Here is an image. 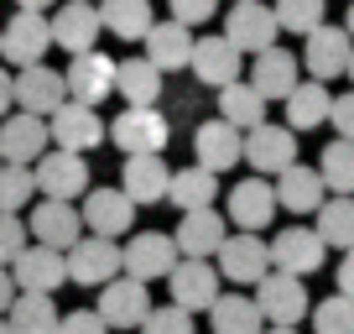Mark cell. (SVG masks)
<instances>
[{
	"label": "cell",
	"mask_w": 354,
	"mask_h": 334,
	"mask_svg": "<svg viewBox=\"0 0 354 334\" xmlns=\"http://www.w3.org/2000/svg\"><path fill=\"white\" fill-rule=\"evenodd\" d=\"M32 173H37V193H42V199L73 204V199H84V193H88V162L78 152H57V146H53Z\"/></svg>",
	"instance_id": "13"
},
{
	"label": "cell",
	"mask_w": 354,
	"mask_h": 334,
	"mask_svg": "<svg viewBox=\"0 0 354 334\" xmlns=\"http://www.w3.org/2000/svg\"><path fill=\"white\" fill-rule=\"evenodd\" d=\"M100 21L120 42H146L156 16H151V0H100Z\"/></svg>",
	"instance_id": "33"
},
{
	"label": "cell",
	"mask_w": 354,
	"mask_h": 334,
	"mask_svg": "<svg viewBox=\"0 0 354 334\" xmlns=\"http://www.w3.org/2000/svg\"><path fill=\"white\" fill-rule=\"evenodd\" d=\"M26 235L32 230H26L21 214H0V267H11V261L26 251Z\"/></svg>",
	"instance_id": "43"
},
{
	"label": "cell",
	"mask_w": 354,
	"mask_h": 334,
	"mask_svg": "<svg viewBox=\"0 0 354 334\" xmlns=\"http://www.w3.org/2000/svg\"><path fill=\"white\" fill-rule=\"evenodd\" d=\"M47 21H53V47H63L68 58H84V53L100 47L104 21H100V6H88V0H68Z\"/></svg>",
	"instance_id": "10"
},
{
	"label": "cell",
	"mask_w": 354,
	"mask_h": 334,
	"mask_svg": "<svg viewBox=\"0 0 354 334\" xmlns=\"http://www.w3.org/2000/svg\"><path fill=\"white\" fill-rule=\"evenodd\" d=\"M78 214H84V230L104 235V240H120L136 225V204L125 199V188H88L84 204H78Z\"/></svg>",
	"instance_id": "21"
},
{
	"label": "cell",
	"mask_w": 354,
	"mask_h": 334,
	"mask_svg": "<svg viewBox=\"0 0 354 334\" xmlns=\"http://www.w3.org/2000/svg\"><path fill=\"white\" fill-rule=\"evenodd\" d=\"M177 261H183V251H177V240H172V235H162V230H141V235H131V240L120 245V272H125V277H136V282L172 277Z\"/></svg>",
	"instance_id": "4"
},
{
	"label": "cell",
	"mask_w": 354,
	"mask_h": 334,
	"mask_svg": "<svg viewBox=\"0 0 354 334\" xmlns=\"http://www.w3.org/2000/svg\"><path fill=\"white\" fill-rule=\"evenodd\" d=\"M344 78H349V84H354V53H349V73H344Z\"/></svg>",
	"instance_id": "52"
},
{
	"label": "cell",
	"mask_w": 354,
	"mask_h": 334,
	"mask_svg": "<svg viewBox=\"0 0 354 334\" xmlns=\"http://www.w3.org/2000/svg\"><path fill=\"white\" fill-rule=\"evenodd\" d=\"M209 324H214V334H261L266 329L255 298H245V292H219V303L209 308Z\"/></svg>",
	"instance_id": "36"
},
{
	"label": "cell",
	"mask_w": 354,
	"mask_h": 334,
	"mask_svg": "<svg viewBox=\"0 0 354 334\" xmlns=\"http://www.w3.org/2000/svg\"><path fill=\"white\" fill-rule=\"evenodd\" d=\"M167 292H172V303L183 313H209L214 303H219V267H214V261L183 256L177 272L167 277Z\"/></svg>",
	"instance_id": "12"
},
{
	"label": "cell",
	"mask_w": 354,
	"mask_h": 334,
	"mask_svg": "<svg viewBox=\"0 0 354 334\" xmlns=\"http://www.w3.org/2000/svg\"><path fill=\"white\" fill-rule=\"evenodd\" d=\"M167 136L172 131H167V115L156 110V105L151 110H131V105H125V110L110 121V141L120 146L125 157H162Z\"/></svg>",
	"instance_id": "7"
},
{
	"label": "cell",
	"mask_w": 354,
	"mask_h": 334,
	"mask_svg": "<svg viewBox=\"0 0 354 334\" xmlns=\"http://www.w3.org/2000/svg\"><path fill=\"white\" fill-rule=\"evenodd\" d=\"M313 329L318 334H354V298L333 292V298L313 303Z\"/></svg>",
	"instance_id": "41"
},
{
	"label": "cell",
	"mask_w": 354,
	"mask_h": 334,
	"mask_svg": "<svg viewBox=\"0 0 354 334\" xmlns=\"http://www.w3.org/2000/svg\"><path fill=\"white\" fill-rule=\"evenodd\" d=\"M0 334H11V324H6V319H0Z\"/></svg>",
	"instance_id": "54"
},
{
	"label": "cell",
	"mask_w": 354,
	"mask_h": 334,
	"mask_svg": "<svg viewBox=\"0 0 354 334\" xmlns=\"http://www.w3.org/2000/svg\"><path fill=\"white\" fill-rule=\"evenodd\" d=\"M277 37H281L277 11H271V6H261V0H240V6H230V16H224V42H230L240 58H245V53H250V58L271 53V47H277Z\"/></svg>",
	"instance_id": "1"
},
{
	"label": "cell",
	"mask_w": 354,
	"mask_h": 334,
	"mask_svg": "<svg viewBox=\"0 0 354 334\" xmlns=\"http://www.w3.org/2000/svg\"><path fill=\"white\" fill-rule=\"evenodd\" d=\"M167 6H172V21H183V26H203L219 11V0H167Z\"/></svg>",
	"instance_id": "44"
},
{
	"label": "cell",
	"mask_w": 354,
	"mask_h": 334,
	"mask_svg": "<svg viewBox=\"0 0 354 334\" xmlns=\"http://www.w3.org/2000/svg\"><path fill=\"white\" fill-rule=\"evenodd\" d=\"M47 47H53V21H47L42 11H16L11 21L0 26V58L16 63V73H21V68H37L47 58Z\"/></svg>",
	"instance_id": "6"
},
{
	"label": "cell",
	"mask_w": 354,
	"mask_h": 334,
	"mask_svg": "<svg viewBox=\"0 0 354 334\" xmlns=\"http://www.w3.org/2000/svg\"><path fill=\"white\" fill-rule=\"evenodd\" d=\"M172 240H177V251H183V256L209 261V256H219V245L230 240V220H224V214H214V209L183 214V220H177V230H172Z\"/></svg>",
	"instance_id": "24"
},
{
	"label": "cell",
	"mask_w": 354,
	"mask_h": 334,
	"mask_svg": "<svg viewBox=\"0 0 354 334\" xmlns=\"http://www.w3.org/2000/svg\"><path fill=\"white\" fill-rule=\"evenodd\" d=\"M214 267H219V277H230L234 288H261L266 277H271V245L261 240V235H245V230H230V240L219 245V261H214Z\"/></svg>",
	"instance_id": "3"
},
{
	"label": "cell",
	"mask_w": 354,
	"mask_h": 334,
	"mask_svg": "<svg viewBox=\"0 0 354 334\" xmlns=\"http://www.w3.org/2000/svg\"><path fill=\"white\" fill-rule=\"evenodd\" d=\"M214 199H219V173H209V167H172V188H167V204L183 214H198V209H214Z\"/></svg>",
	"instance_id": "30"
},
{
	"label": "cell",
	"mask_w": 354,
	"mask_h": 334,
	"mask_svg": "<svg viewBox=\"0 0 354 334\" xmlns=\"http://www.w3.org/2000/svg\"><path fill=\"white\" fill-rule=\"evenodd\" d=\"M277 11V26L281 32H297V37H313L328 16V0H271Z\"/></svg>",
	"instance_id": "39"
},
{
	"label": "cell",
	"mask_w": 354,
	"mask_h": 334,
	"mask_svg": "<svg viewBox=\"0 0 354 334\" xmlns=\"http://www.w3.org/2000/svg\"><path fill=\"white\" fill-rule=\"evenodd\" d=\"M57 334H110V324H104L94 308H73V313H63Z\"/></svg>",
	"instance_id": "45"
},
{
	"label": "cell",
	"mask_w": 354,
	"mask_h": 334,
	"mask_svg": "<svg viewBox=\"0 0 354 334\" xmlns=\"http://www.w3.org/2000/svg\"><path fill=\"white\" fill-rule=\"evenodd\" d=\"M0 167H6V162H0Z\"/></svg>",
	"instance_id": "57"
},
{
	"label": "cell",
	"mask_w": 354,
	"mask_h": 334,
	"mask_svg": "<svg viewBox=\"0 0 354 334\" xmlns=\"http://www.w3.org/2000/svg\"><path fill=\"white\" fill-rule=\"evenodd\" d=\"M240 63L245 58L234 53L230 42L219 37H198V47H193V73H198V84H209V89H230V84H240Z\"/></svg>",
	"instance_id": "27"
},
{
	"label": "cell",
	"mask_w": 354,
	"mask_h": 334,
	"mask_svg": "<svg viewBox=\"0 0 354 334\" xmlns=\"http://www.w3.org/2000/svg\"><path fill=\"white\" fill-rule=\"evenodd\" d=\"M245 162H250V173H271V178H281L287 167H297V131H287V121H266L255 125V131H245Z\"/></svg>",
	"instance_id": "8"
},
{
	"label": "cell",
	"mask_w": 354,
	"mask_h": 334,
	"mask_svg": "<svg viewBox=\"0 0 354 334\" xmlns=\"http://www.w3.org/2000/svg\"><path fill=\"white\" fill-rule=\"evenodd\" d=\"M323 261H328V245L318 240L313 225H287V230L271 240V267L287 272V277H308V272H318Z\"/></svg>",
	"instance_id": "16"
},
{
	"label": "cell",
	"mask_w": 354,
	"mask_h": 334,
	"mask_svg": "<svg viewBox=\"0 0 354 334\" xmlns=\"http://www.w3.org/2000/svg\"><path fill=\"white\" fill-rule=\"evenodd\" d=\"M11 105H16V73H11V68H0V121L11 115Z\"/></svg>",
	"instance_id": "47"
},
{
	"label": "cell",
	"mask_w": 354,
	"mask_h": 334,
	"mask_svg": "<svg viewBox=\"0 0 354 334\" xmlns=\"http://www.w3.org/2000/svg\"><path fill=\"white\" fill-rule=\"evenodd\" d=\"M63 105H68V78L57 73V68L37 63V68H21V73H16V110L53 121Z\"/></svg>",
	"instance_id": "17"
},
{
	"label": "cell",
	"mask_w": 354,
	"mask_h": 334,
	"mask_svg": "<svg viewBox=\"0 0 354 334\" xmlns=\"http://www.w3.org/2000/svg\"><path fill=\"white\" fill-rule=\"evenodd\" d=\"M234 6H240V0H234Z\"/></svg>",
	"instance_id": "55"
},
{
	"label": "cell",
	"mask_w": 354,
	"mask_h": 334,
	"mask_svg": "<svg viewBox=\"0 0 354 334\" xmlns=\"http://www.w3.org/2000/svg\"><path fill=\"white\" fill-rule=\"evenodd\" d=\"M277 204L287 214H318L323 204H328V188H323V173L318 167H287L277 178Z\"/></svg>",
	"instance_id": "29"
},
{
	"label": "cell",
	"mask_w": 354,
	"mask_h": 334,
	"mask_svg": "<svg viewBox=\"0 0 354 334\" xmlns=\"http://www.w3.org/2000/svg\"><path fill=\"white\" fill-rule=\"evenodd\" d=\"M11 277H16V288H21V292H47V298H53V292L68 282V256H63V251H53V245H37L32 240L21 256L11 261Z\"/></svg>",
	"instance_id": "22"
},
{
	"label": "cell",
	"mask_w": 354,
	"mask_h": 334,
	"mask_svg": "<svg viewBox=\"0 0 354 334\" xmlns=\"http://www.w3.org/2000/svg\"><path fill=\"white\" fill-rule=\"evenodd\" d=\"M6 324H11V334H57L63 313H57V303L47 292H16Z\"/></svg>",
	"instance_id": "35"
},
{
	"label": "cell",
	"mask_w": 354,
	"mask_h": 334,
	"mask_svg": "<svg viewBox=\"0 0 354 334\" xmlns=\"http://www.w3.org/2000/svg\"><path fill=\"white\" fill-rule=\"evenodd\" d=\"M255 308H261L266 329H297L302 319H313L302 277H287V272H271V277L255 288Z\"/></svg>",
	"instance_id": "2"
},
{
	"label": "cell",
	"mask_w": 354,
	"mask_h": 334,
	"mask_svg": "<svg viewBox=\"0 0 354 334\" xmlns=\"http://www.w3.org/2000/svg\"><path fill=\"white\" fill-rule=\"evenodd\" d=\"M151 308L156 303H151V292H146V282H136V277L120 272L115 282L100 288V308L94 313H100V319L110 324V334H115V329H141V324L151 319Z\"/></svg>",
	"instance_id": "9"
},
{
	"label": "cell",
	"mask_w": 354,
	"mask_h": 334,
	"mask_svg": "<svg viewBox=\"0 0 354 334\" xmlns=\"http://www.w3.org/2000/svg\"><path fill=\"white\" fill-rule=\"evenodd\" d=\"M318 173H323V188H333V199H354V141L333 136L318 157Z\"/></svg>",
	"instance_id": "37"
},
{
	"label": "cell",
	"mask_w": 354,
	"mask_h": 334,
	"mask_svg": "<svg viewBox=\"0 0 354 334\" xmlns=\"http://www.w3.org/2000/svg\"><path fill=\"white\" fill-rule=\"evenodd\" d=\"M141 334H193V313H183L177 303L151 308V319L141 324Z\"/></svg>",
	"instance_id": "42"
},
{
	"label": "cell",
	"mask_w": 354,
	"mask_h": 334,
	"mask_svg": "<svg viewBox=\"0 0 354 334\" xmlns=\"http://www.w3.org/2000/svg\"><path fill=\"white\" fill-rule=\"evenodd\" d=\"M26 230H32L37 245H53V251H73L78 240H84V214H78V204H63V199H42L32 209V220H26Z\"/></svg>",
	"instance_id": "14"
},
{
	"label": "cell",
	"mask_w": 354,
	"mask_h": 334,
	"mask_svg": "<svg viewBox=\"0 0 354 334\" xmlns=\"http://www.w3.org/2000/svg\"><path fill=\"white\" fill-rule=\"evenodd\" d=\"M193 157H198V167H209V173H230V167L245 162V131H234L230 121H203L198 131H193Z\"/></svg>",
	"instance_id": "23"
},
{
	"label": "cell",
	"mask_w": 354,
	"mask_h": 334,
	"mask_svg": "<svg viewBox=\"0 0 354 334\" xmlns=\"http://www.w3.org/2000/svg\"><path fill=\"white\" fill-rule=\"evenodd\" d=\"M115 94H120L131 110H151L156 100H162V68L151 63V58H120L115 63Z\"/></svg>",
	"instance_id": "25"
},
{
	"label": "cell",
	"mask_w": 354,
	"mask_h": 334,
	"mask_svg": "<svg viewBox=\"0 0 354 334\" xmlns=\"http://www.w3.org/2000/svg\"><path fill=\"white\" fill-rule=\"evenodd\" d=\"M193 47H198V37H193V26L183 21H156L151 32H146V58H151L162 73H177V68H188L193 63Z\"/></svg>",
	"instance_id": "28"
},
{
	"label": "cell",
	"mask_w": 354,
	"mask_h": 334,
	"mask_svg": "<svg viewBox=\"0 0 354 334\" xmlns=\"http://www.w3.org/2000/svg\"><path fill=\"white\" fill-rule=\"evenodd\" d=\"M344 32L354 37V0H349V11H344Z\"/></svg>",
	"instance_id": "51"
},
{
	"label": "cell",
	"mask_w": 354,
	"mask_h": 334,
	"mask_svg": "<svg viewBox=\"0 0 354 334\" xmlns=\"http://www.w3.org/2000/svg\"><path fill=\"white\" fill-rule=\"evenodd\" d=\"M297 68H302V63L287 53V47H271V53H261V58H255L250 84L266 94V100H281V105H287V94L302 84V78H297Z\"/></svg>",
	"instance_id": "31"
},
{
	"label": "cell",
	"mask_w": 354,
	"mask_h": 334,
	"mask_svg": "<svg viewBox=\"0 0 354 334\" xmlns=\"http://www.w3.org/2000/svg\"><path fill=\"white\" fill-rule=\"evenodd\" d=\"M88 6H94V0H88Z\"/></svg>",
	"instance_id": "56"
},
{
	"label": "cell",
	"mask_w": 354,
	"mask_h": 334,
	"mask_svg": "<svg viewBox=\"0 0 354 334\" xmlns=\"http://www.w3.org/2000/svg\"><path fill=\"white\" fill-rule=\"evenodd\" d=\"M328 125L339 131V141H354V89L333 94V110H328Z\"/></svg>",
	"instance_id": "46"
},
{
	"label": "cell",
	"mask_w": 354,
	"mask_h": 334,
	"mask_svg": "<svg viewBox=\"0 0 354 334\" xmlns=\"http://www.w3.org/2000/svg\"><path fill=\"white\" fill-rule=\"evenodd\" d=\"M313 230H318L323 245L354 251V199H328L318 214H313Z\"/></svg>",
	"instance_id": "38"
},
{
	"label": "cell",
	"mask_w": 354,
	"mask_h": 334,
	"mask_svg": "<svg viewBox=\"0 0 354 334\" xmlns=\"http://www.w3.org/2000/svg\"><path fill=\"white\" fill-rule=\"evenodd\" d=\"M120 188H125V199H131L136 209H141V204H162L167 188H172V167H167L162 157H125Z\"/></svg>",
	"instance_id": "26"
},
{
	"label": "cell",
	"mask_w": 354,
	"mask_h": 334,
	"mask_svg": "<svg viewBox=\"0 0 354 334\" xmlns=\"http://www.w3.org/2000/svg\"><path fill=\"white\" fill-rule=\"evenodd\" d=\"M277 183L271 178H240L230 193H224V220L245 235H261L266 225L277 220Z\"/></svg>",
	"instance_id": "5"
},
{
	"label": "cell",
	"mask_w": 354,
	"mask_h": 334,
	"mask_svg": "<svg viewBox=\"0 0 354 334\" xmlns=\"http://www.w3.org/2000/svg\"><path fill=\"white\" fill-rule=\"evenodd\" d=\"M349 53H354V37L344 32V26L323 21L318 32L308 37V47H302V68H308V78H318V84H333L339 73H349Z\"/></svg>",
	"instance_id": "15"
},
{
	"label": "cell",
	"mask_w": 354,
	"mask_h": 334,
	"mask_svg": "<svg viewBox=\"0 0 354 334\" xmlns=\"http://www.w3.org/2000/svg\"><path fill=\"white\" fill-rule=\"evenodd\" d=\"M261 334H297V329H261Z\"/></svg>",
	"instance_id": "53"
},
{
	"label": "cell",
	"mask_w": 354,
	"mask_h": 334,
	"mask_svg": "<svg viewBox=\"0 0 354 334\" xmlns=\"http://www.w3.org/2000/svg\"><path fill=\"white\" fill-rule=\"evenodd\" d=\"M16 277H11V267H0V319H6V313H11V303H16Z\"/></svg>",
	"instance_id": "48"
},
{
	"label": "cell",
	"mask_w": 354,
	"mask_h": 334,
	"mask_svg": "<svg viewBox=\"0 0 354 334\" xmlns=\"http://www.w3.org/2000/svg\"><path fill=\"white\" fill-rule=\"evenodd\" d=\"M21 11H47V6H57V0H16Z\"/></svg>",
	"instance_id": "50"
},
{
	"label": "cell",
	"mask_w": 354,
	"mask_h": 334,
	"mask_svg": "<svg viewBox=\"0 0 354 334\" xmlns=\"http://www.w3.org/2000/svg\"><path fill=\"white\" fill-rule=\"evenodd\" d=\"M32 199H37V173L32 167L6 162L0 167V214H21Z\"/></svg>",
	"instance_id": "40"
},
{
	"label": "cell",
	"mask_w": 354,
	"mask_h": 334,
	"mask_svg": "<svg viewBox=\"0 0 354 334\" xmlns=\"http://www.w3.org/2000/svg\"><path fill=\"white\" fill-rule=\"evenodd\" d=\"M328 110H333L328 84L302 78L297 89L287 94V131H318V125H328Z\"/></svg>",
	"instance_id": "32"
},
{
	"label": "cell",
	"mask_w": 354,
	"mask_h": 334,
	"mask_svg": "<svg viewBox=\"0 0 354 334\" xmlns=\"http://www.w3.org/2000/svg\"><path fill=\"white\" fill-rule=\"evenodd\" d=\"M339 292L354 298V251H344V261H339Z\"/></svg>",
	"instance_id": "49"
},
{
	"label": "cell",
	"mask_w": 354,
	"mask_h": 334,
	"mask_svg": "<svg viewBox=\"0 0 354 334\" xmlns=\"http://www.w3.org/2000/svg\"><path fill=\"white\" fill-rule=\"evenodd\" d=\"M120 277V245L104 240V235H84V240L68 251V282L78 288H104V282Z\"/></svg>",
	"instance_id": "19"
},
{
	"label": "cell",
	"mask_w": 354,
	"mask_h": 334,
	"mask_svg": "<svg viewBox=\"0 0 354 334\" xmlns=\"http://www.w3.org/2000/svg\"><path fill=\"white\" fill-rule=\"evenodd\" d=\"M47 146H53V136H47V121L42 115H6L0 121V162H16V167H37L47 157Z\"/></svg>",
	"instance_id": "11"
},
{
	"label": "cell",
	"mask_w": 354,
	"mask_h": 334,
	"mask_svg": "<svg viewBox=\"0 0 354 334\" xmlns=\"http://www.w3.org/2000/svg\"><path fill=\"white\" fill-rule=\"evenodd\" d=\"M47 136H53L57 152H78V157H84V152H94V146L110 136V125L100 121V110H88V105H73V100H68L63 110L47 121Z\"/></svg>",
	"instance_id": "18"
},
{
	"label": "cell",
	"mask_w": 354,
	"mask_h": 334,
	"mask_svg": "<svg viewBox=\"0 0 354 334\" xmlns=\"http://www.w3.org/2000/svg\"><path fill=\"white\" fill-rule=\"evenodd\" d=\"M266 94L255 89L250 78H240V84H230V89H219V121H230L234 131H255V125H266Z\"/></svg>",
	"instance_id": "34"
},
{
	"label": "cell",
	"mask_w": 354,
	"mask_h": 334,
	"mask_svg": "<svg viewBox=\"0 0 354 334\" xmlns=\"http://www.w3.org/2000/svg\"><path fill=\"white\" fill-rule=\"evenodd\" d=\"M63 78H68V100H73V105L100 110V100H110V94H115V58L94 47V53L73 58Z\"/></svg>",
	"instance_id": "20"
}]
</instances>
